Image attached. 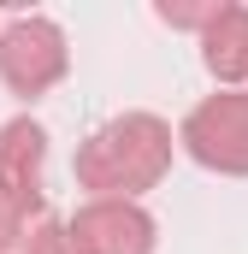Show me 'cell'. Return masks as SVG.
Segmentation results:
<instances>
[{"mask_svg":"<svg viewBox=\"0 0 248 254\" xmlns=\"http://www.w3.org/2000/svg\"><path fill=\"white\" fill-rule=\"evenodd\" d=\"M172 160V130L154 113H124L107 130L89 136V148L77 154V178L101 201H124V195L148 190Z\"/></svg>","mask_w":248,"mask_h":254,"instance_id":"obj_1","label":"cell"},{"mask_svg":"<svg viewBox=\"0 0 248 254\" xmlns=\"http://www.w3.org/2000/svg\"><path fill=\"white\" fill-rule=\"evenodd\" d=\"M65 65H71V54H65V36L54 18H12L0 30V77L12 95L36 101L42 89H54L65 77Z\"/></svg>","mask_w":248,"mask_h":254,"instance_id":"obj_2","label":"cell"},{"mask_svg":"<svg viewBox=\"0 0 248 254\" xmlns=\"http://www.w3.org/2000/svg\"><path fill=\"white\" fill-rule=\"evenodd\" d=\"M184 148L213 172H248V95H213L184 119Z\"/></svg>","mask_w":248,"mask_h":254,"instance_id":"obj_3","label":"cell"},{"mask_svg":"<svg viewBox=\"0 0 248 254\" xmlns=\"http://www.w3.org/2000/svg\"><path fill=\"white\" fill-rule=\"evenodd\" d=\"M42 154H48V136L30 119H12L0 130V201L24 219L42 207Z\"/></svg>","mask_w":248,"mask_h":254,"instance_id":"obj_4","label":"cell"},{"mask_svg":"<svg viewBox=\"0 0 248 254\" xmlns=\"http://www.w3.org/2000/svg\"><path fill=\"white\" fill-rule=\"evenodd\" d=\"M71 237L83 254H154V219L136 201H95L77 213Z\"/></svg>","mask_w":248,"mask_h":254,"instance_id":"obj_5","label":"cell"},{"mask_svg":"<svg viewBox=\"0 0 248 254\" xmlns=\"http://www.w3.org/2000/svg\"><path fill=\"white\" fill-rule=\"evenodd\" d=\"M201 60L219 77H248V6H213L207 30H201Z\"/></svg>","mask_w":248,"mask_h":254,"instance_id":"obj_6","label":"cell"},{"mask_svg":"<svg viewBox=\"0 0 248 254\" xmlns=\"http://www.w3.org/2000/svg\"><path fill=\"white\" fill-rule=\"evenodd\" d=\"M30 254H83V243H77L65 225H42L36 243H30Z\"/></svg>","mask_w":248,"mask_h":254,"instance_id":"obj_7","label":"cell"},{"mask_svg":"<svg viewBox=\"0 0 248 254\" xmlns=\"http://www.w3.org/2000/svg\"><path fill=\"white\" fill-rule=\"evenodd\" d=\"M12 225H18V213H12V207L0 201V243H12Z\"/></svg>","mask_w":248,"mask_h":254,"instance_id":"obj_8","label":"cell"}]
</instances>
